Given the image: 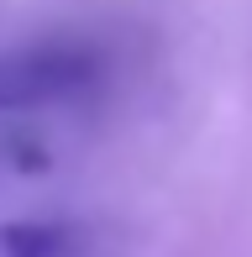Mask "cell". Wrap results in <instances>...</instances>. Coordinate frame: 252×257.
Masks as SVG:
<instances>
[{
	"instance_id": "cell-1",
	"label": "cell",
	"mask_w": 252,
	"mask_h": 257,
	"mask_svg": "<svg viewBox=\"0 0 252 257\" xmlns=\"http://www.w3.org/2000/svg\"><path fill=\"white\" fill-rule=\"evenodd\" d=\"M100 79V53L84 42H32L0 53V110H32L84 95Z\"/></svg>"
},
{
	"instance_id": "cell-2",
	"label": "cell",
	"mask_w": 252,
	"mask_h": 257,
	"mask_svg": "<svg viewBox=\"0 0 252 257\" xmlns=\"http://www.w3.org/2000/svg\"><path fill=\"white\" fill-rule=\"evenodd\" d=\"M58 252H63L58 226H32V220L0 226V257H58Z\"/></svg>"
}]
</instances>
